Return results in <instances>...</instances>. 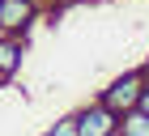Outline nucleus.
<instances>
[{
	"mask_svg": "<svg viewBox=\"0 0 149 136\" xmlns=\"http://www.w3.org/2000/svg\"><path fill=\"white\" fill-rule=\"evenodd\" d=\"M141 85H145V72L141 68H132V72H124V77H115L111 85H107L102 94H98V102H102L111 115H128L132 106H136V94Z\"/></svg>",
	"mask_w": 149,
	"mask_h": 136,
	"instance_id": "1",
	"label": "nucleus"
},
{
	"mask_svg": "<svg viewBox=\"0 0 149 136\" xmlns=\"http://www.w3.org/2000/svg\"><path fill=\"white\" fill-rule=\"evenodd\" d=\"M34 22H43V0H0V34L22 38Z\"/></svg>",
	"mask_w": 149,
	"mask_h": 136,
	"instance_id": "2",
	"label": "nucleus"
},
{
	"mask_svg": "<svg viewBox=\"0 0 149 136\" xmlns=\"http://www.w3.org/2000/svg\"><path fill=\"white\" fill-rule=\"evenodd\" d=\"M119 128V115H111L102 102H90L77 111V136H115Z\"/></svg>",
	"mask_w": 149,
	"mask_h": 136,
	"instance_id": "3",
	"label": "nucleus"
},
{
	"mask_svg": "<svg viewBox=\"0 0 149 136\" xmlns=\"http://www.w3.org/2000/svg\"><path fill=\"white\" fill-rule=\"evenodd\" d=\"M26 60V38H13V34H0V72H17Z\"/></svg>",
	"mask_w": 149,
	"mask_h": 136,
	"instance_id": "4",
	"label": "nucleus"
},
{
	"mask_svg": "<svg viewBox=\"0 0 149 136\" xmlns=\"http://www.w3.org/2000/svg\"><path fill=\"white\" fill-rule=\"evenodd\" d=\"M115 136H149V115H141V111L119 115V128H115Z\"/></svg>",
	"mask_w": 149,
	"mask_h": 136,
	"instance_id": "5",
	"label": "nucleus"
},
{
	"mask_svg": "<svg viewBox=\"0 0 149 136\" xmlns=\"http://www.w3.org/2000/svg\"><path fill=\"white\" fill-rule=\"evenodd\" d=\"M47 136H77V115H64V119H56V128Z\"/></svg>",
	"mask_w": 149,
	"mask_h": 136,
	"instance_id": "6",
	"label": "nucleus"
},
{
	"mask_svg": "<svg viewBox=\"0 0 149 136\" xmlns=\"http://www.w3.org/2000/svg\"><path fill=\"white\" fill-rule=\"evenodd\" d=\"M132 111L149 115V77H145V85H141V94H136V106H132Z\"/></svg>",
	"mask_w": 149,
	"mask_h": 136,
	"instance_id": "7",
	"label": "nucleus"
},
{
	"mask_svg": "<svg viewBox=\"0 0 149 136\" xmlns=\"http://www.w3.org/2000/svg\"><path fill=\"white\" fill-rule=\"evenodd\" d=\"M9 81H13V77H9V72H0V85H9Z\"/></svg>",
	"mask_w": 149,
	"mask_h": 136,
	"instance_id": "8",
	"label": "nucleus"
},
{
	"mask_svg": "<svg viewBox=\"0 0 149 136\" xmlns=\"http://www.w3.org/2000/svg\"><path fill=\"white\" fill-rule=\"evenodd\" d=\"M141 72H145V77H149V56H145V64H141Z\"/></svg>",
	"mask_w": 149,
	"mask_h": 136,
	"instance_id": "9",
	"label": "nucleus"
}]
</instances>
